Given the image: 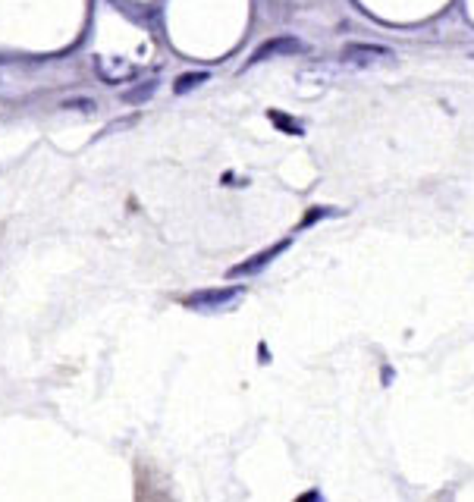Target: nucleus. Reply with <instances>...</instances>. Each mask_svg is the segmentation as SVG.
Listing matches in <instances>:
<instances>
[{
    "label": "nucleus",
    "instance_id": "f257e3e1",
    "mask_svg": "<svg viewBox=\"0 0 474 502\" xmlns=\"http://www.w3.org/2000/svg\"><path fill=\"white\" fill-rule=\"evenodd\" d=\"M302 47H305V44L298 41V38H289V35L270 38V41H264L252 56H248V63H261L264 56H273V54H296V50H302Z\"/></svg>",
    "mask_w": 474,
    "mask_h": 502
},
{
    "label": "nucleus",
    "instance_id": "f03ea898",
    "mask_svg": "<svg viewBox=\"0 0 474 502\" xmlns=\"http://www.w3.org/2000/svg\"><path fill=\"white\" fill-rule=\"evenodd\" d=\"M390 56V47H380V44H349L342 50V60L346 63H374V60H386Z\"/></svg>",
    "mask_w": 474,
    "mask_h": 502
},
{
    "label": "nucleus",
    "instance_id": "7ed1b4c3",
    "mask_svg": "<svg viewBox=\"0 0 474 502\" xmlns=\"http://www.w3.org/2000/svg\"><path fill=\"white\" fill-rule=\"evenodd\" d=\"M236 295H242L239 286H229V289H201V292L189 295L185 298V305L189 307H204V305H223V301L236 298Z\"/></svg>",
    "mask_w": 474,
    "mask_h": 502
},
{
    "label": "nucleus",
    "instance_id": "20e7f679",
    "mask_svg": "<svg viewBox=\"0 0 474 502\" xmlns=\"http://www.w3.org/2000/svg\"><path fill=\"white\" fill-rule=\"evenodd\" d=\"M283 248H286V242H280V245H273V248L261 251V254H254L252 261H245V264H239V267H233V270H229V276H248V273H258V270L264 267L267 261H273V257H277Z\"/></svg>",
    "mask_w": 474,
    "mask_h": 502
},
{
    "label": "nucleus",
    "instance_id": "39448f33",
    "mask_svg": "<svg viewBox=\"0 0 474 502\" xmlns=\"http://www.w3.org/2000/svg\"><path fill=\"white\" fill-rule=\"evenodd\" d=\"M204 79H208V73H185V75H179V79H176L173 91H176V94H185L192 85H201Z\"/></svg>",
    "mask_w": 474,
    "mask_h": 502
},
{
    "label": "nucleus",
    "instance_id": "423d86ee",
    "mask_svg": "<svg viewBox=\"0 0 474 502\" xmlns=\"http://www.w3.org/2000/svg\"><path fill=\"white\" fill-rule=\"evenodd\" d=\"M151 91H154V85H145V88H139V91H129L123 100H129V104H135V100H145Z\"/></svg>",
    "mask_w": 474,
    "mask_h": 502
}]
</instances>
